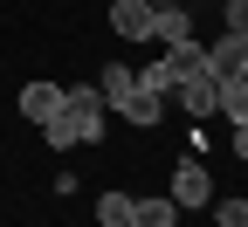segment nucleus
<instances>
[{
	"mask_svg": "<svg viewBox=\"0 0 248 227\" xmlns=\"http://www.w3.org/2000/svg\"><path fill=\"white\" fill-rule=\"evenodd\" d=\"M104 21H110V35H117V42H152V21H159V7H152V0H110Z\"/></svg>",
	"mask_w": 248,
	"mask_h": 227,
	"instance_id": "4",
	"label": "nucleus"
},
{
	"mask_svg": "<svg viewBox=\"0 0 248 227\" xmlns=\"http://www.w3.org/2000/svg\"><path fill=\"white\" fill-rule=\"evenodd\" d=\"M62 117L76 124V145H104L110 138V104H104L97 83H69L62 90Z\"/></svg>",
	"mask_w": 248,
	"mask_h": 227,
	"instance_id": "1",
	"label": "nucleus"
},
{
	"mask_svg": "<svg viewBox=\"0 0 248 227\" xmlns=\"http://www.w3.org/2000/svg\"><path fill=\"white\" fill-rule=\"evenodd\" d=\"M207 69L214 76H248V35H228V28H221V42H207Z\"/></svg>",
	"mask_w": 248,
	"mask_h": 227,
	"instance_id": "6",
	"label": "nucleus"
},
{
	"mask_svg": "<svg viewBox=\"0 0 248 227\" xmlns=\"http://www.w3.org/2000/svg\"><path fill=\"white\" fill-rule=\"evenodd\" d=\"M138 90H152V96H166V104H172V90H179V76H172V62H166V55H152V62H138Z\"/></svg>",
	"mask_w": 248,
	"mask_h": 227,
	"instance_id": "11",
	"label": "nucleus"
},
{
	"mask_svg": "<svg viewBox=\"0 0 248 227\" xmlns=\"http://www.w3.org/2000/svg\"><path fill=\"white\" fill-rule=\"evenodd\" d=\"M152 7H179V0H152Z\"/></svg>",
	"mask_w": 248,
	"mask_h": 227,
	"instance_id": "19",
	"label": "nucleus"
},
{
	"mask_svg": "<svg viewBox=\"0 0 248 227\" xmlns=\"http://www.w3.org/2000/svg\"><path fill=\"white\" fill-rule=\"evenodd\" d=\"M97 227H131V193H97Z\"/></svg>",
	"mask_w": 248,
	"mask_h": 227,
	"instance_id": "13",
	"label": "nucleus"
},
{
	"mask_svg": "<svg viewBox=\"0 0 248 227\" xmlns=\"http://www.w3.org/2000/svg\"><path fill=\"white\" fill-rule=\"evenodd\" d=\"M172 200H179V213H200V207H214V172L200 166V158H179L172 166Z\"/></svg>",
	"mask_w": 248,
	"mask_h": 227,
	"instance_id": "2",
	"label": "nucleus"
},
{
	"mask_svg": "<svg viewBox=\"0 0 248 227\" xmlns=\"http://www.w3.org/2000/svg\"><path fill=\"white\" fill-rule=\"evenodd\" d=\"M131 227H179V200H172V193H145V200H131Z\"/></svg>",
	"mask_w": 248,
	"mask_h": 227,
	"instance_id": "7",
	"label": "nucleus"
},
{
	"mask_svg": "<svg viewBox=\"0 0 248 227\" xmlns=\"http://www.w3.org/2000/svg\"><path fill=\"white\" fill-rule=\"evenodd\" d=\"M172 110H186V117H214V110H221V76H214V69L179 76V90H172Z\"/></svg>",
	"mask_w": 248,
	"mask_h": 227,
	"instance_id": "3",
	"label": "nucleus"
},
{
	"mask_svg": "<svg viewBox=\"0 0 248 227\" xmlns=\"http://www.w3.org/2000/svg\"><path fill=\"white\" fill-rule=\"evenodd\" d=\"M14 110H21L28 124H48V117L62 110V83H48V76H35V83H21V96H14Z\"/></svg>",
	"mask_w": 248,
	"mask_h": 227,
	"instance_id": "5",
	"label": "nucleus"
},
{
	"mask_svg": "<svg viewBox=\"0 0 248 227\" xmlns=\"http://www.w3.org/2000/svg\"><path fill=\"white\" fill-rule=\"evenodd\" d=\"M214 227H248V200H214Z\"/></svg>",
	"mask_w": 248,
	"mask_h": 227,
	"instance_id": "16",
	"label": "nucleus"
},
{
	"mask_svg": "<svg viewBox=\"0 0 248 227\" xmlns=\"http://www.w3.org/2000/svg\"><path fill=\"white\" fill-rule=\"evenodd\" d=\"M97 90H104V104L117 110V104H124V96H131V90H138V69H131V62H124V55H117V62H104V69H97Z\"/></svg>",
	"mask_w": 248,
	"mask_h": 227,
	"instance_id": "10",
	"label": "nucleus"
},
{
	"mask_svg": "<svg viewBox=\"0 0 248 227\" xmlns=\"http://www.w3.org/2000/svg\"><path fill=\"white\" fill-rule=\"evenodd\" d=\"M166 62H172V76H193V69H207V48H200V42H172Z\"/></svg>",
	"mask_w": 248,
	"mask_h": 227,
	"instance_id": "14",
	"label": "nucleus"
},
{
	"mask_svg": "<svg viewBox=\"0 0 248 227\" xmlns=\"http://www.w3.org/2000/svg\"><path fill=\"white\" fill-rule=\"evenodd\" d=\"M221 21H228V35H248V0H221Z\"/></svg>",
	"mask_w": 248,
	"mask_h": 227,
	"instance_id": "17",
	"label": "nucleus"
},
{
	"mask_svg": "<svg viewBox=\"0 0 248 227\" xmlns=\"http://www.w3.org/2000/svg\"><path fill=\"white\" fill-rule=\"evenodd\" d=\"M214 117H228V131L248 124V76H228L221 83V110H214Z\"/></svg>",
	"mask_w": 248,
	"mask_h": 227,
	"instance_id": "12",
	"label": "nucleus"
},
{
	"mask_svg": "<svg viewBox=\"0 0 248 227\" xmlns=\"http://www.w3.org/2000/svg\"><path fill=\"white\" fill-rule=\"evenodd\" d=\"M42 145H48V151H69V145H76V124L62 117V110H55V117L42 124Z\"/></svg>",
	"mask_w": 248,
	"mask_h": 227,
	"instance_id": "15",
	"label": "nucleus"
},
{
	"mask_svg": "<svg viewBox=\"0 0 248 227\" xmlns=\"http://www.w3.org/2000/svg\"><path fill=\"white\" fill-rule=\"evenodd\" d=\"M234 158L248 166V124H234Z\"/></svg>",
	"mask_w": 248,
	"mask_h": 227,
	"instance_id": "18",
	"label": "nucleus"
},
{
	"mask_svg": "<svg viewBox=\"0 0 248 227\" xmlns=\"http://www.w3.org/2000/svg\"><path fill=\"white\" fill-rule=\"evenodd\" d=\"M152 42L159 48H172V42H193V7H159V21H152Z\"/></svg>",
	"mask_w": 248,
	"mask_h": 227,
	"instance_id": "9",
	"label": "nucleus"
},
{
	"mask_svg": "<svg viewBox=\"0 0 248 227\" xmlns=\"http://www.w3.org/2000/svg\"><path fill=\"white\" fill-rule=\"evenodd\" d=\"M117 110H124V124H131V131H152V124H159V117H166L172 104H166V96H152V90H131V96H124Z\"/></svg>",
	"mask_w": 248,
	"mask_h": 227,
	"instance_id": "8",
	"label": "nucleus"
}]
</instances>
